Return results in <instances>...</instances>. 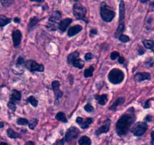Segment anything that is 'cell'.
<instances>
[{
    "label": "cell",
    "mask_w": 154,
    "mask_h": 145,
    "mask_svg": "<svg viewBox=\"0 0 154 145\" xmlns=\"http://www.w3.org/2000/svg\"><path fill=\"white\" fill-rule=\"evenodd\" d=\"M136 116L135 114V109L129 108L125 113H123L116 124V131L119 136L126 135L134 124Z\"/></svg>",
    "instance_id": "obj_1"
},
{
    "label": "cell",
    "mask_w": 154,
    "mask_h": 145,
    "mask_svg": "<svg viewBox=\"0 0 154 145\" xmlns=\"http://www.w3.org/2000/svg\"><path fill=\"white\" fill-rule=\"evenodd\" d=\"M115 12L111 10L106 2H102L100 5V15L102 19L105 22H111L115 17Z\"/></svg>",
    "instance_id": "obj_2"
},
{
    "label": "cell",
    "mask_w": 154,
    "mask_h": 145,
    "mask_svg": "<svg viewBox=\"0 0 154 145\" xmlns=\"http://www.w3.org/2000/svg\"><path fill=\"white\" fill-rule=\"evenodd\" d=\"M125 78V74L121 69L114 68L109 72L108 79L111 83L114 85H117L121 83Z\"/></svg>",
    "instance_id": "obj_3"
},
{
    "label": "cell",
    "mask_w": 154,
    "mask_h": 145,
    "mask_svg": "<svg viewBox=\"0 0 154 145\" xmlns=\"http://www.w3.org/2000/svg\"><path fill=\"white\" fill-rule=\"evenodd\" d=\"M62 18V14L60 11H55L49 18L47 24V28L51 31H56L58 29V24H60Z\"/></svg>",
    "instance_id": "obj_4"
},
{
    "label": "cell",
    "mask_w": 154,
    "mask_h": 145,
    "mask_svg": "<svg viewBox=\"0 0 154 145\" xmlns=\"http://www.w3.org/2000/svg\"><path fill=\"white\" fill-rule=\"evenodd\" d=\"M87 8L82 5L77 3L75 4L73 6V14L74 16L78 20H82L84 21L86 23L88 22V21L86 18V14H87Z\"/></svg>",
    "instance_id": "obj_5"
},
{
    "label": "cell",
    "mask_w": 154,
    "mask_h": 145,
    "mask_svg": "<svg viewBox=\"0 0 154 145\" xmlns=\"http://www.w3.org/2000/svg\"><path fill=\"white\" fill-rule=\"evenodd\" d=\"M24 66H25V67L29 71H30L32 72H43L45 70V66H44V65L38 63L34 60H28L27 61L25 62Z\"/></svg>",
    "instance_id": "obj_6"
},
{
    "label": "cell",
    "mask_w": 154,
    "mask_h": 145,
    "mask_svg": "<svg viewBox=\"0 0 154 145\" xmlns=\"http://www.w3.org/2000/svg\"><path fill=\"white\" fill-rule=\"evenodd\" d=\"M147 130V124L145 122H137L133 128L131 129L132 134L135 136L139 137V136L143 135L146 131Z\"/></svg>",
    "instance_id": "obj_7"
},
{
    "label": "cell",
    "mask_w": 154,
    "mask_h": 145,
    "mask_svg": "<svg viewBox=\"0 0 154 145\" xmlns=\"http://www.w3.org/2000/svg\"><path fill=\"white\" fill-rule=\"evenodd\" d=\"M80 134V130L75 126H72L67 130L65 135V141L72 142L78 137Z\"/></svg>",
    "instance_id": "obj_8"
},
{
    "label": "cell",
    "mask_w": 154,
    "mask_h": 145,
    "mask_svg": "<svg viewBox=\"0 0 154 145\" xmlns=\"http://www.w3.org/2000/svg\"><path fill=\"white\" fill-rule=\"evenodd\" d=\"M110 125H111V120L109 119H106L104 122V123L95 131V134L96 136H99L102 134H105V133L108 132L110 129Z\"/></svg>",
    "instance_id": "obj_9"
},
{
    "label": "cell",
    "mask_w": 154,
    "mask_h": 145,
    "mask_svg": "<svg viewBox=\"0 0 154 145\" xmlns=\"http://www.w3.org/2000/svg\"><path fill=\"white\" fill-rule=\"evenodd\" d=\"M51 86H52L53 91L54 92V95H55L56 100H59L63 96V93L62 91H60V82L57 81V80H54V81L52 82V84H51Z\"/></svg>",
    "instance_id": "obj_10"
},
{
    "label": "cell",
    "mask_w": 154,
    "mask_h": 145,
    "mask_svg": "<svg viewBox=\"0 0 154 145\" xmlns=\"http://www.w3.org/2000/svg\"><path fill=\"white\" fill-rule=\"evenodd\" d=\"M93 118H86V119H83L82 117H77L76 118V122L83 128V129H86V128H89L90 124L93 122Z\"/></svg>",
    "instance_id": "obj_11"
},
{
    "label": "cell",
    "mask_w": 154,
    "mask_h": 145,
    "mask_svg": "<svg viewBox=\"0 0 154 145\" xmlns=\"http://www.w3.org/2000/svg\"><path fill=\"white\" fill-rule=\"evenodd\" d=\"M22 33L19 30H14L12 33V40H13L14 46L16 48L18 47L20 44L21 40H22Z\"/></svg>",
    "instance_id": "obj_12"
},
{
    "label": "cell",
    "mask_w": 154,
    "mask_h": 145,
    "mask_svg": "<svg viewBox=\"0 0 154 145\" xmlns=\"http://www.w3.org/2000/svg\"><path fill=\"white\" fill-rule=\"evenodd\" d=\"M150 79H151V76L147 72H138L135 76V80L138 82H141L144 80H150Z\"/></svg>",
    "instance_id": "obj_13"
},
{
    "label": "cell",
    "mask_w": 154,
    "mask_h": 145,
    "mask_svg": "<svg viewBox=\"0 0 154 145\" xmlns=\"http://www.w3.org/2000/svg\"><path fill=\"white\" fill-rule=\"evenodd\" d=\"M72 20L71 18H66V19L63 20L60 22V24H58V29L62 32H65L67 30L68 27L72 24Z\"/></svg>",
    "instance_id": "obj_14"
},
{
    "label": "cell",
    "mask_w": 154,
    "mask_h": 145,
    "mask_svg": "<svg viewBox=\"0 0 154 145\" xmlns=\"http://www.w3.org/2000/svg\"><path fill=\"white\" fill-rule=\"evenodd\" d=\"M21 92L19 91L16 90V89H14L12 90L11 95L10 96V102L14 103V104H16L17 101H20L21 100Z\"/></svg>",
    "instance_id": "obj_15"
},
{
    "label": "cell",
    "mask_w": 154,
    "mask_h": 145,
    "mask_svg": "<svg viewBox=\"0 0 154 145\" xmlns=\"http://www.w3.org/2000/svg\"><path fill=\"white\" fill-rule=\"evenodd\" d=\"M82 26L81 25H75L73 27H71L68 30V36L69 37H72V36L78 34L82 30Z\"/></svg>",
    "instance_id": "obj_16"
},
{
    "label": "cell",
    "mask_w": 154,
    "mask_h": 145,
    "mask_svg": "<svg viewBox=\"0 0 154 145\" xmlns=\"http://www.w3.org/2000/svg\"><path fill=\"white\" fill-rule=\"evenodd\" d=\"M119 14H120V18H119V24L124 23L125 19V12H126V8H125V2L123 1H120V6H119Z\"/></svg>",
    "instance_id": "obj_17"
},
{
    "label": "cell",
    "mask_w": 154,
    "mask_h": 145,
    "mask_svg": "<svg viewBox=\"0 0 154 145\" xmlns=\"http://www.w3.org/2000/svg\"><path fill=\"white\" fill-rule=\"evenodd\" d=\"M95 99L98 101L99 104H100V105L102 106H104L105 105V104H106L107 101H108V95H106V94H103V95H95Z\"/></svg>",
    "instance_id": "obj_18"
},
{
    "label": "cell",
    "mask_w": 154,
    "mask_h": 145,
    "mask_svg": "<svg viewBox=\"0 0 154 145\" xmlns=\"http://www.w3.org/2000/svg\"><path fill=\"white\" fill-rule=\"evenodd\" d=\"M39 21H40V19H39L38 17H32V18H30L29 22V24H28L29 31H32V30H33V28L37 26V24H38Z\"/></svg>",
    "instance_id": "obj_19"
},
{
    "label": "cell",
    "mask_w": 154,
    "mask_h": 145,
    "mask_svg": "<svg viewBox=\"0 0 154 145\" xmlns=\"http://www.w3.org/2000/svg\"><path fill=\"white\" fill-rule=\"evenodd\" d=\"M79 57H80V53L78 52V51H74V52L71 53V54H69L67 57L68 63H69V64H72V63Z\"/></svg>",
    "instance_id": "obj_20"
},
{
    "label": "cell",
    "mask_w": 154,
    "mask_h": 145,
    "mask_svg": "<svg viewBox=\"0 0 154 145\" xmlns=\"http://www.w3.org/2000/svg\"><path fill=\"white\" fill-rule=\"evenodd\" d=\"M125 102V98L124 97H120V98H117V100L115 101V102L113 103L112 105L109 107V110H115L117 108V107L121 104H123V103Z\"/></svg>",
    "instance_id": "obj_21"
},
{
    "label": "cell",
    "mask_w": 154,
    "mask_h": 145,
    "mask_svg": "<svg viewBox=\"0 0 154 145\" xmlns=\"http://www.w3.org/2000/svg\"><path fill=\"white\" fill-rule=\"evenodd\" d=\"M143 45L147 49L151 50L154 53V42L151 39H144L143 40Z\"/></svg>",
    "instance_id": "obj_22"
},
{
    "label": "cell",
    "mask_w": 154,
    "mask_h": 145,
    "mask_svg": "<svg viewBox=\"0 0 154 145\" xmlns=\"http://www.w3.org/2000/svg\"><path fill=\"white\" fill-rule=\"evenodd\" d=\"M7 135L8 137H10V138H21V134L20 133L16 132V131H14L12 128H8L7 130Z\"/></svg>",
    "instance_id": "obj_23"
},
{
    "label": "cell",
    "mask_w": 154,
    "mask_h": 145,
    "mask_svg": "<svg viewBox=\"0 0 154 145\" xmlns=\"http://www.w3.org/2000/svg\"><path fill=\"white\" fill-rule=\"evenodd\" d=\"M11 22V18H7L5 15L0 14V27H3Z\"/></svg>",
    "instance_id": "obj_24"
},
{
    "label": "cell",
    "mask_w": 154,
    "mask_h": 145,
    "mask_svg": "<svg viewBox=\"0 0 154 145\" xmlns=\"http://www.w3.org/2000/svg\"><path fill=\"white\" fill-rule=\"evenodd\" d=\"M125 28H126V27H125V23L119 24L118 27L117 28L115 33H114V36H115L116 38H118L120 35L123 34V33L125 30Z\"/></svg>",
    "instance_id": "obj_25"
},
{
    "label": "cell",
    "mask_w": 154,
    "mask_h": 145,
    "mask_svg": "<svg viewBox=\"0 0 154 145\" xmlns=\"http://www.w3.org/2000/svg\"><path fill=\"white\" fill-rule=\"evenodd\" d=\"M91 140L87 136H83L78 140V144L79 145H91Z\"/></svg>",
    "instance_id": "obj_26"
},
{
    "label": "cell",
    "mask_w": 154,
    "mask_h": 145,
    "mask_svg": "<svg viewBox=\"0 0 154 145\" xmlns=\"http://www.w3.org/2000/svg\"><path fill=\"white\" fill-rule=\"evenodd\" d=\"M94 69H95L94 65H92V66H90L89 68L86 69L85 70H84V77H86V78H89V77L93 76Z\"/></svg>",
    "instance_id": "obj_27"
},
{
    "label": "cell",
    "mask_w": 154,
    "mask_h": 145,
    "mask_svg": "<svg viewBox=\"0 0 154 145\" xmlns=\"http://www.w3.org/2000/svg\"><path fill=\"white\" fill-rule=\"evenodd\" d=\"M154 22V14H149L148 16L146 18V24L147 26H148V28L151 29L153 27V25L152 24H153Z\"/></svg>",
    "instance_id": "obj_28"
},
{
    "label": "cell",
    "mask_w": 154,
    "mask_h": 145,
    "mask_svg": "<svg viewBox=\"0 0 154 145\" xmlns=\"http://www.w3.org/2000/svg\"><path fill=\"white\" fill-rule=\"evenodd\" d=\"M56 119L58 121H61L63 122H68V119L66 118V114L63 112H59L56 115Z\"/></svg>",
    "instance_id": "obj_29"
},
{
    "label": "cell",
    "mask_w": 154,
    "mask_h": 145,
    "mask_svg": "<svg viewBox=\"0 0 154 145\" xmlns=\"http://www.w3.org/2000/svg\"><path fill=\"white\" fill-rule=\"evenodd\" d=\"M72 65H73L75 67L78 68V69H82L84 66V61L78 57V58H77L76 60L72 63Z\"/></svg>",
    "instance_id": "obj_30"
},
{
    "label": "cell",
    "mask_w": 154,
    "mask_h": 145,
    "mask_svg": "<svg viewBox=\"0 0 154 145\" xmlns=\"http://www.w3.org/2000/svg\"><path fill=\"white\" fill-rule=\"evenodd\" d=\"M26 101H27V103H29V104H31L32 105L35 107H37L38 104V100L36 99L34 96H32V95H31V96L29 97V98L26 99Z\"/></svg>",
    "instance_id": "obj_31"
},
{
    "label": "cell",
    "mask_w": 154,
    "mask_h": 145,
    "mask_svg": "<svg viewBox=\"0 0 154 145\" xmlns=\"http://www.w3.org/2000/svg\"><path fill=\"white\" fill-rule=\"evenodd\" d=\"M38 119H32L31 121H29V124H28L29 128L32 130L35 129V128L36 127V125H38Z\"/></svg>",
    "instance_id": "obj_32"
},
{
    "label": "cell",
    "mask_w": 154,
    "mask_h": 145,
    "mask_svg": "<svg viewBox=\"0 0 154 145\" xmlns=\"http://www.w3.org/2000/svg\"><path fill=\"white\" fill-rule=\"evenodd\" d=\"M17 123L20 125H28L29 120L25 118H19L17 120Z\"/></svg>",
    "instance_id": "obj_33"
},
{
    "label": "cell",
    "mask_w": 154,
    "mask_h": 145,
    "mask_svg": "<svg viewBox=\"0 0 154 145\" xmlns=\"http://www.w3.org/2000/svg\"><path fill=\"white\" fill-rule=\"evenodd\" d=\"M118 39L120 42H123V43H126V42L130 41V38H129L128 36H126V35H124V34L120 35V36L118 37Z\"/></svg>",
    "instance_id": "obj_34"
},
{
    "label": "cell",
    "mask_w": 154,
    "mask_h": 145,
    "mask_svg": "<svg viewBox=\"0 0 154 145\" xmlns=\"http://www.w3.org/2000/svg\"><path fill=\"white\" fill-rule=\"evenodd\" d=\"M24 64H25V60H24V58L23 57H21V56H20V57L17 58V60L16 65L18 66V67H20L21 66H23V65Z\"/></svg>",
    "instance_id": "obj_35"
},
{
    "label": "cell",
    "mask_w": 154,
    "mask_h": 145,
    "mask_svg": "<svg viewBox=\"0 0 154 145\" xmlns=\"http://www.w3.org/2000/svg\"><path fill=\"white\" fill-rule=\"evenodd\" d=\"M84 110H85V111L90 113V112H93V110H94V107H93L90 104H87L84 106Z\"/></svg>",
    "instance_id": "obj_36"
},
{
    "label": "cell",
    "mask_w": 154,
    "mask_h": 145,
    "mask_svg": "<svg viewBox=\"0 0 154 145\" xmlns=\"http://www.w3.org/2000/svg\"><path fill=\"white\" fill-rule=\"evenodd\" d=\"M120 56V53L117 52V51H113L111 54V60H115V59L118 58Z\"/></svg>",
    "instance_id": "obj_37"
},
{
    "label": "cell",
    "mask_w": 154,
    "mask_h": 145,
    "mask_svg": "<svg viewBox=\"0 0 154 145\" xmlns=\"http://www.w3.org/2000/svg\"><path fill=\"white\" fill-rule=\"evenodd\" d=\"M8 108L10 109V110H11L12 111L14 112L15 110H16V104H14V103H11L9 101V102L8 103Z\"/></svg>",
    "instance_id": "obj_38"
},
{
    "label": "cell",
    "mask_w": 154,
    "mask_h": 145,
    "mask_svg": "<svg viewBox=\"0 0 154 145\" xmlns=\"http://www.w3.org/2000/svg\"><path fill=\"white\" fill-rule=\"evenodd\" d=\"M93 54H92V53L88 52L85 54V57H84V58H85L86 60H90L93 59Z\"/></svg>",
    "instance_id": "obj_39"
},
{
    "label": "cell",
    "mask_w": 154,
    "mask_h": 145,
    "mask_svg": "<svg viewBox=\"0 0 154 145\" xmlns=\"http://www.w3.org/2000/svg\"><path fill=\"white\" fill-rule=\"evenodd\" d=\"M2 5L4 7H8L10 5H11L13 3V2H11V1H1Z\"/></svg>",
    "instance_id": "obj_40"
},
{
    "label": "cell",
    "mask_w": 154,
    "mask_h": 145,
    "mask_svg": "<svg viewBox=\"0 0 154 145\" xmlns=\"http://www.w3.org/2000/svg\"><path fill=\"white\" fill-rule=\"evenodd\" d=\"M98 33V30L97 29H92V30H90V36L93 37V36H94L95 35H96Z\"/></svg>",
    "instance_id": "obj_41"
},
{
    "label": "cell",
    "mask_w": 154,
    "mask_h": 145,
    "mask_svg": "<svg viewBox=\"0 0 154 145\" xmlns=\"http://www.w3.org/2000/svg\"><path fill=\"white\" fill-rule=\"evenodd\" d=\"M150 100H147V101H146L145 103H144V105H143V107H144V108L147 109V108H149V107H150Z\"/></svg>",
    "instance_id": "obj_42"
},
{
    "label": "cell",
    "mask_w": 154,
    "mask_h": 145,
    "mask_svg": "<svg viewBox=\"0 0 154 145\" xmlns=\"http://www.w3.org/2000/svg\"><path fill=\"white\" fill-rule=\"evenodd\" d=\"M144 121H146V122H151L152 116H150V115H147V116L144 118Z\"/></svg>",
    "instance_id": "obj_43"
},
{
    "label": "cell",
    "mask_w": 154,
    "mask_h": 145,
    "mask_svg": "<svg viewBox=\"0 0 154 145\" xmlns=\"http://www.w3.org/2000/svg\"><path fill=\"white\" fill-rule=\"evenodd\" d=\"M118 62L120 63H121V64H123V63H124V62H125V58L123 57L120 56V57H118Z\"/></svg>",
    "instance_id": "obj_44"
},
{
    "label": "cell",
    "mask_w": 154,
    "mask_h": 145,
    "mask_svg": "<svg viewBox=\"0 0 154 145\" xmlns=\"http://www.w3.org/2000/svg\"><path fill=\"white\" fill-rule=\"evenodd\" d=\"M138 54H139V55H142V54L144 53V50L141 47H139L138 49Z\"/></svg>",
    "instance_id": "obj_45"
},
{
    "label": "cell",
    "mask_w": 154,
    "mask_h": 145,
    "mask_svg": "<svg viewBox=\"0 0 154 145\" xmlns=\"http://www.w3.org/2000/svg\"><path fill=\"white\" fill-rule=\"evenodd\" d=\"M150 137H151L152 143H154V131H153L151 133H150Z\"/></svg>",
    "instance_id": "obj_46"
},
{
    "label": "cell",
    "mask_w": 154,
    "mask_h": 145,
    "mask_svg": "<svg viewBox=\"0 0 154 145\" xmlns=\"http://www.w3.org/2000/svg\"><path fill=\"white\" fill-rule=\"evenodd\" d=\"M14 21L15 23H17V24H19V23L20 22V19L19 18H14Z\"/></svg>",
    "instance_id": "obj_47"
},
{
    "label": "cell",
    "mask_w": 154,
    "mask_h": 145,
    "mask_svg": "<svg viewBox=\"0 0 154 145\" xmlns=\"http://www.w3.org/2000/svg\"><path fill=\"white\" fill-rule=\"evenodd\" d=\"M25 145H35V143L32 141H31V140H29V141H27L25 143Z\"/></svg>",
    "instance_id": "obj_48"
},
{
    "label": "cell",
    "mask_w": 154,
    "mask_h": 145,
    "mask_svg": "<svg viewBox=\"0 0 154 145\" xmlns=\"http://www.w3.org/2000/svg\"><path fill=\"white\" fill-rule=\"evenodd\" d=\"M4 127V123L2 122H0V128H3Z\"/></svg>",
    "instance_id": "obj_49"
},
{
    "label": "cell",
    "mask_w": 154,
    "mask_h": 145,
    "mask_svg": "<svg viewBox=\"0 0 154 145\" xmlns=\"http://www.w3.org/2000/svg\"><path fill=\"white\" fill-rule=\"evenodd\" d=\"M0 145H8V144L6 142H1V143H0Z\"/></svg>",
    "instance_id": "obj_50"
},
{
    "label": "cell",
    "mask_w": 154,
    "mask_h": 145,
    "mask_svg": "<svg viewBox=\"0 0 154 145\" xmlns=\"http://www.w3.org/2000/svg\"><path fill=\"white\" fill-rule=\"evenodd\" d=\"M150 5L154 7V2H150Z\"/></svg>",
    "instance_id": "obj_51"
}]
</instances>
